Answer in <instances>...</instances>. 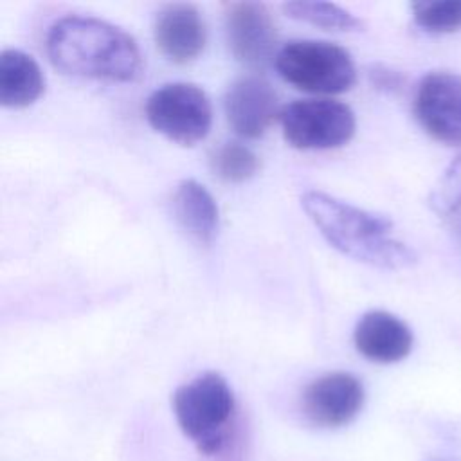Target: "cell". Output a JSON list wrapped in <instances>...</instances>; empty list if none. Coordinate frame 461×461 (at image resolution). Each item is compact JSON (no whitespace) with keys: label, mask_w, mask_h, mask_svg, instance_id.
<instances>
[{"label":"cell","mask_w":461,"mask_h":461,"mask_svg":"<svg viewBox=\"0 0 461 461\" xmlns=\"http://www.w3.org/2000/svg\"><path fill=\"white\" fill-rule=\"evenodd\" d=\"M52 65L65 74L108 81H133L142 68L135 40L92 16H65L47 34Z\"/></svg>","instance_id":"obj_1"},{"label":"cell","mask_w":461,"mask_h":461,"mask_svg":"<svg viewBox=\"0 0 461 461\" xmlns=\"http://www.w3.org/2000/svg\"><path fill=\"white\" fill-rule=\"evenodd\" d=\"M301 205L321 234L342 254L387 270L416 263L414 250L391 236L393 221L387 216L355 207L322 191H306Z\"/></svg>","instance_id":"obj_2"},{"label":"cell","mask_w":461,"mask_h":461,"mask_svg":"<svg viewBox=\"0 0 461 461\" xmlns=\"http://www.w3.org/2000/svg\"><path fill=\"white\" fill-rule=\"evenodd\" d=\"M234 394L220 373H202L173 394V412L180 430L203 457L229 461L234 441Z\"/></svg>","instance_id":"obj_3"},{"label":"cell","mask_w":461,"mask_h":461,"mask_svg":"<svg viewBox=\"0 0 461 461\" xmlns=\"http://www.w3.org/2000/svg\"><path fill=\"white\" fill-rule=\"evenodd\" d=\"M276 68L295 88L315 94L346 92L357 79L349 52L321 40L288 41L276 54Z\"/></svg>","instance_id":"obj_4"},{"label":"cell","mask_w":461,"mask_h":461,"mask_svg":"<svg viewBox=\"0 0 461 461\" xmlns=\"http://www.w3.org/2000/svg\"><path fill=\"white\" fill-rule=\"evenodd\" d=\"M146 119L153 130L169 140L193 146L209 133L212 108L200 86L175 81L162 85L148 97Z\"/></svg>","instance_id":"obj_5"},{"label":"cell","mask_w":461,"mask_h":461,"mask_svg":"<svg viewBox=\"0 0 461 461\" xmlns=\"http://www.w3.org/2000/svg\"><path fill=\"white\" fill-rule=\"evenodd\" d=\"M286 142L297 149H330L346 144L357 128L353 110L333 99H299L281 108Z\"/></svg>","instance_id":"obj_6"},{"label":"cell","mask_w":461,"mask_h":461,"mask_svg":"<svg viewBox=\"0 0 461 461\" xmlns=\"http://www.w3.org/2000/svg\"><path fill=\"white\" fill-rule=\"evenodd\" d=\"M414 115L436 140L461 148V76L432 70L421 77L414 94Z\"/></svg>","instance_id":"obj_7"},{"label":"cell","mask_w":461,"mask_h":461,"mask_svg":"<svg viewBox=\"0 0 461 461\" xmlns=\"http://www.w3.org/2000/svg\"><path fill=\"white\" fill-rule=\"evenodd\" d=\"M364 387L351 373H326L310 382L301 396L304 418L322 429L349 423L362 409Z\"/></svg>","instance_id":"obj_8"},{"label":"cell","mask_w":461,"mask_h":461,"mask_svg":"<svg viewBox=\"0 0 461 461\" xmlns=\"http://www.w3.org/2000/svg\"><path fill=\"white\" fill-rule=\"evenodd\" d=\"M225 34L232 56L247 67H265L274 56L277 32L270 11L259 2L225 5Z\"/></svg>","instance_id":"obj_9"},{"label":"cell","mask_w":461,"mask_h":461,"mask_svg":"<svg viewBox=\"0 0 461 461\" xmlns=\"http://www.w3.org/2000/svg\"><path fill=\"white\" fill-rule=\"evenodd\" d=\"M223 104L229 124L245 139L261 137L281 113L276 90L259 76L234 81L225 94Z\"/></svg>","instance_id":"obj_10"},{"label":"cell","mask_w":461,"mask_h":461,"mask_svg":"<svg viewBox=\"0 0 461 461\" xmlns=\"http://www.w3.org/2000/svg\"><path fill=\"white\" fill-rule=\"evenodd\" d=\"M357 351L376 364H394L403 360L412 349V331L396 315L385 310L364 313L353 331Z\"/></svg>","instance_id":"obj_11"},{"label":"cell","mask_w":461,"mask_h":461,"mask_svg":"<svg viewBox=\"0 0 461 461\" xmlns=\"http://www.w3.org/2000/svg\"><path fill=\"white\" fill-rule=\"evenodd\" d=\"M158 50L173 63L193 61L205 45V23L191 4H169L155 18Z\"/></svg>","instance_id":"obj_12"},{"label":"cell","mask_w":461,"mask_h":461,"mask_svg":"<svg viewBox=\"0 0 461 461\" xmlns=\"http://www.w3.org/2000/svg\"><path fill=\"white\" fill-rule=\"evenodd\" d=\"M45 88V77L34 58L18 49L0 54V103L7 108H23L34 103Z\"/></svg>","instance_id":"obj_13"},{"label":"cell","mask_w":461,"mask_h":461,"mask_svg":"<svg viewBox=\"0 0 461 461\" xmlns=\"http://www.w3.org/2000/svg\"><path fill=\"white\" fill-rule=\"evenodd\" d=\"M173 212L180 227L196 241L211 243L218 229V205L196 180H182L173 194Z\"/></svg>","instance_id":"obj_14"},{"label":"cell","mask_w":461,"mask_h":461,"mask_svg":"<svg viewBox=\"0 0 461 461\" xmlns=\"http://www.w3.org/2000/svg\"><path fill=\"white\" fill-rule=\"evenodd\" d=\"M283 11L295 20L335 31H355L362 27V20L344 7L330 2H313V0H297L283 4Z\"/></svg>","instance_id":"obj_15"},{"label":"cell","mask_w":461,"mask_h":461,"mask_svg":"<svg viewBox=\"0 0 461 461\" xmlns=\"http://www.w3.org/2000/svg\"><path fill=\"white\" fill-rule=\"evenodd\" d=\"M211 167L221 180L236 184L254 176L259 167V160L258 155L245 144L225 142L212 153Z\"/></svg>","instance_id":"obj_16"},{"label":"cell","mask_w":461,"mask_h":461,"mask_svg":"<svg viewBox=\"0 0 461 461\" xmlns=\"http://www.w3.org/2000/svg\"><path fill=\"white\" fill-rule=\"evenodd\" d=\"M412 18L425 32L445 34L461 27V0L414 2Z\"/></svg>","instance_id":"obj_17"},{"label":"cell","mask_w":461,"mask_h":461,"mask_svg":"<svg viewBox=\"0 0 461 461\" xmlns=\"http://www.w3.org/2000/svg\"><path fill=\"white\" fill-rule=\"evenodd\" d=\"M429 205L441 216L454 214L461 209V153L443 171L429 196Z\"/></svg>","instance_id":"obj_18"},{"label":"cell","mask_w":461,"mask_h":461,"mask_svg":"<svg viewBox=\"0 0 461 461\" xmlns=\"http://www.w3.org/2000/svg\"><path fill=\"white\" fill-rule=\"evenodd\" d=\"M373 81L380 86V88H398L400 85V74L394 70H389L385 67H376L373 70Z\"/></svg>","instance_id":"obj_19"},{"label":"cell","mask_w":461,"mask_h":461,"mask_svg":"<svg viewBox=\"0 0 461 461\" xmlns=\"http://www.w3.org/2000/svg\"><path fill=\"white\" fill-rule=\"evenodd\" d=\"M436 461H443V459H436Z\"/></svg>","instance_id":"obj_20"}]
</instances>
